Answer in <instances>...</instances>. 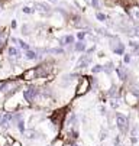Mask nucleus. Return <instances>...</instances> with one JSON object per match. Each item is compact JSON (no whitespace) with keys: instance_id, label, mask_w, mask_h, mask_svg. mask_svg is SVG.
<instances>
[{"instance_id":"6e6552de","label":"nucleus","mask_w":139,"mask_h":146,"mask_svg":"<svg viewBox=\"0 0 139 146\" xmlns=\"http://www.w3.org/2000/svg\"><path fill=\"white\" fill-rule=\"evenodd\" d=\"M75 42V36L71 33H67L64 36H59L58 38V46L61 48H67V46H72Z\"/></svg>"},{"instance_id":"4be33fe9","label":"nucleus","mask_w":139,"mask_h":146,"mask_svg":"<svg viewBox=\"0 0 139 146\" xmlns=\"http://www.w3.org/2000/svg\"><path fill=\"white\" fill-rule=\"evenodd\" d=\"M96 48H97V46H96V44H93V45H91L90 48H87V49H86V54H88V55H91V54H93V52L96 51Z\"/></svg>"},{"instance_id":"5701e85b","label":"nucleus","mask_w":139,"mask_h":146,"mask_svg":"<svg viewBox=\"0 0 139 146\" xmlns=\"http://www.w3.org/2000/svg\"><path fill=\"white\" fill-rule=\"evenodd\" d=\"M9 28H10V29H16V28H17V22H16V20H12Z\"/></svg>"},{"instance_id":"423d86ee","label":"nucleus","mask_w":139,"mask_h":146,"mask_svg":"<svg viewBox=\"0 0 139 146\" xmlns=\"http://www.w3.org/2000/svg\"><path fill=\"white\" fill-rule=\"evenodd\" d=\"M36 78H38V77H36V70H35V67H29V68L23 70L22 74H21V80H22L23 82H32V81H35Z\"/></svg>"},{"instance_id":"9d476101","label":"nucleus","mask_w":139,"mask_h":146,"mask_svg":"<svg viewBox=\"0 0 139 146\" xmlns=\"http://www.w3.org/2000/svg\"><path fill=\"white\" fill-rule=\"evenodd\" d=\"M123 98H125V101H126V104H128V106L136 107L138 104H139V96H136L135 93H132V91H129V90L125 93Z\"/></svg>"},{"instance_id":"cd10ccee","label":"nucleus","mask_w":139,"mask_h":146,"mask_svg":"<svg viewBox=\"0 0 139 146\" xmlns=\"http://www.w3.org/2000/svg\"><path fill=\"white\" fill-rule=\"evenodd\" d=\"M48 2H51V3H58V0H48Z\"/></svg>"},{"instance_id":"f3484780","label":"nucleus","mask_w":139,"mask_h":146,"mask_svg":"<svg viewBox=\"0 0 139 146\" xmlns=\"http://www.w3.org/2000/svg\"><path fill=\"white\" fill-rule=\"evenodd\" d=\"M17 46L21 48L23 52H25V51H28V49H31V45H29L28 42H25L23 39H17Z\"/></svg>"},{"instance_id":"6ab92c4d","label":"nucleus","mask_w":139,"mask_h":146,"mask_svg":"<svg viewBox=\"0 0 139 146\" xmlns=\"http://www.w3.org/2000/svg\"><path fill=\"white\" fill-rule=\"evenodd\" d=\"M91 74L93 75H96V74H100V72H103V65L102 64H96V65H93L91 67Z\"/></svg>"},{"instance_id":"a878e982","label":"nucleus","mask_w":139,"mask_h":146,"mask_svg":"<svg viewBox=\"0 0 139 146\" xmlns=\"http://www.w3.org/2000/svg\"><path fill=\"white\" fill-rule=\"evenodd\" d=\"M106 137H107V132H103V133H102V136H100V139L103 140V139H106Z\"/></svg>"},{"instance_id":"9b49d317","label":"nucleus","mask_w":139,"mask_h":146,"mask_svg":"<svg viewBox=\"0 0 139 146\" xmlns=\"http://www.w3.org/2000/svg\"><path fill=\"white\" fill-rule=\"evenodd\" d=\"M114 71H116V74H117V77H119V80L120 81H128V78H129V71H128V68L126 67H123L122 64L119 65V67H116L114 68Z\"/></svg>"},{"instance_id":"c756f323","label":"nucleus","mask_w":139,"mask_h":146,"mask_svg":"<svg viewBox=\"0 0 139 146\" xmlns=\"http://www.w3.org/2000/svg\"><path fill=\"white\" fill-rule=\"evenodd\" d=\"M47 146H52V145H47Z\"/></svg>"},{"instance_id":"bb28decb","label":"nucleus","mask_w":139,"mask_h":146,"mask_svg":"<svg viewBox=\"0 0 139 146\" xmlns=\"http://www.w3.org/2000/svg\"><path fill=\"white\" fill-rule=\"evenodd\" d=\"M70 146H81V145H78V143H75V142H72V143H70Z\"/></svg>"},{"instance_id":"aec40b11","label":"nucleus","mask_w":139,"mask_h":146,"mask_svg":"<svg viewBox=\"0 0 139 146\" xmlns=\"http://www.w3.org/2000/svg\"><path fill=\"white\" fill-rule=\"evenodd\" d=\"M122 56H123V64L125 65H129L130 62H132V54L130 52H125Z\"/></svg>"},{"instance_id":"f8f14e48","label":"nucleus","mask_w":139,"mask_h":146,"mask_svg":"<svg viewBox=\"0 0 139 146\" xmlns=\"http://www.w3.org/2000/svg\"><path fill=\"white\" fill-rule=\"evenodd\" d=\"M72 49L78 54H84L87 49V40H75L72 45Z\"/></svg>"},{"instance_id":"dca6fc26","label":"nucleus","mask_w":139,"mask_h":146,"mask_svg":"<svg viewBox=\"0 0 139 146\" xmlns=\"http://www.w3.org/2000/svg\"><path fill=\"white\" fill-rule=\"evenodd\" d=\"M96 19L98 20V22H107V20H109V16H107L106 13L100 12V10H97V12H96Z\"/></svg>"},{"instance_id":"20e7f679","label":"nucleus","mask_w":139,"mask_h":146,"mask_svg":"<svg viewBox=\"0 0 139 146\" xmlns=\"http://www.w3.org/2000/svg\"><path fill=\"white\" fill-rule=\"evenodd\" d=\"M91 62H93V56L91 55H88V54H83L80 58L77 59V64H75V70H78V71H83V70H86V68H88L90 65H91Z\"/></svg>"},{"instance_id":"393cba45","label":"nucleus","mask_w":139,"mask_h":146,"mask_svg":"<svg viewBox=\"0 0 139 146\" xmlns=\"http://www.w3.org/2000/svg\"><path fill=\"white\" fill-rule=\"evenodd\" d=\"M97 56H98V58H104V56H106V54H104L103 51H100V52H97Z\"/></svg>"},{"instance_id":"7c9ffc66","label":"nucleus","mask_w":139,"mask_h":146,"mask_svg":"<svg viewBox=\"0 0 139 146\" xmlns=\"http://www.w3.org/2000/svg\"><path fill=\"white\" fill-rule=\"evenodd\" d=\"M71 2H75V0H71Z\"/></svg>"},{"instance_id":"a211bd4d","label":"nucleus","mask_w":139,"mask_h":146,"mask_svg":"<svg viewBox=\"0 0 139 146\" xmlns=\"http://www.w3.org/2000/svg\"><path fill=\"white\" fill-rule=\"evenodd\" d=\"M22 35L23 36H29L31 35V32H32V25H29V23H25V25H22Z\"/></svg>"},{"instance_id":"412c9836","label":"nucleus","mask_w":139,"mask_h":146,"mask_svg":"<svg viewBox=\"0 0 139 146\" xmlns=\"http://www.w3.org/2000/svg\"><path fill=\"white\" fill-rule=\"evenodd\" d=\"M22 13H25V15H32V13H35V9L31 7V6H23V7H22Z\"/></svg>"},{"instance_id":"7ed1b4c3","label":"nucleus","mask_w":139,"mask_h":146,"mask_svg":"<svg viewBox=\"0 0 139 146\" xmlns=\"http://www.w3.org/2000/svg\"><path fill=\"white\" fill-rule=\"evenodd\" d=\"M114 119H116V126H117L119 132L126 133L128 129H129V119H128V116L123 114V113H116Z\"/></svg>"},{"instance_id":"2eb2a0df","label":"nucleus","mask_w":139,"mask_h":146,"mask_svg":"<svg viewBox=\"0 0 139 146\" xmlns=\"http://www.w3.org/2000/svg\"><path fill=\"white\" fill-rule=\"evenodd\" d=\"M87 33H88V31H84V29H78V32L75 33V38H77V40H86V39H87Z\"/></svg>"},{"instance_id":"ddd939ff","label":"nucleus","mask_w":139,"mask_h":146,"mask_svg":"<svg viewBox=\"0 0 139 146\" xmlns=\"http://www.w3.org/2000/svg\"><path fill=\"white\" fill-rule=\"evenodd\" d=\"M26 139H29V140H38V139H41V133L39 132H36L35 129H29V130H25L23 133H22Z\"/></svg>"},{"instance_id":"b1692460","label":"nucleus","mask_w":139,"mask_h":146,"mask_svg":"<svg viewBox=\"0 0 139 146\" xmlns=\"http://www.w3.org/2000/svg\"><path fill=\"white\" fill-rule=\"evenodd\" d=\"M10 146H22V143L19 142V140H13V143H12Z\"/></svg>"},{"instance_id":"0eeeda50","label":"nucleus","mask_w":139,"mask_h":146,"mask_svg":"<svg viewBox=\"0 0 139 146\" xmlns=\"http://www.w3.org/2000/svg\"><path fill=\"white\" fill-rule=\"evenodd\" d=\"M23 58L26 59V61H44V54H41V52H38L36 49H28V51H25L23 52Z\"/></svg>"},{"instance_id":"f257e3e1","label":"nucleus","mask_w":139,"mask_h":146,"mask_svg":"<svg viewBox=\"0 0 139 146\" xmlns=\"http://www.w3.org/2000/svg\"><path fill=\"white\" fill-rule=\"evenodd\" d=\"M90 90H91L90 77H87V75H80V78H78V81H77V86H75V96H77V97H83V96H86Z\"/></svg>"},{"instance_id":"4468645a","label":"nucleus","mask_w":139,"mask_h":146,"mask_svg":"<svg viewBox=\"0 0 139 146\" xmlns=\"http://www.w3.org/2000/svg\"><path fill=\"white\" fill-rule=\"evenodd\" d=\"M128 46L130 48V54H132V55L139 56V42H136V40H129Z\"/></svg>"},{"instance_id":"f03ea898","label":"nucleus","mask_w":139,"mask_h":146,"mask_svg":"<svg viewBox=\"0 0 139 146\" xmlns=\"http://www.w3.org/2000/svg\"><path fill=\"white\" fill-rule=\"evenodd\" d=\"M125 12L128 15V19L133 25H139V5H129L125 6Z\"/></svg>"},{"instance_id":"1a4fd4ad","label":"nucleus","mask_w":139,"mask_h":146,"mask_svg":"<svg viewBox=\"0 0 139 146\" xmlns=\"http://www.w3.org/2000/svg\"><path fill=\"white\" fill-rule=\"evenodd\" d=\"M9 29L10 28H0V52H2L9 44Z\"/></svg>"},{"instance_id":"c85d7f7f","label":"nucleus","mask_w":139,"mask_h":146,"mask_svg":"<svg viewBox=\"0 0 139 146\" xmlns=\"http://www.w3.org/2000/svg\"><path fill=\"white\" fill-rule=\"evenodd\" d=\"M5 2H7V0H0V5H3Z\"/></svg>"},{"instance_id":"39448f33","label":"nucleus","mask_w":139,"mask_h":146,"mask_svg":"<svg viewBox=\"0 0 139 146\" xmlns=\"http://www.w3.org/2000/svg\"><path fill=\"white\" fill-rule=\"evenodd\" d=\"M33 9H35V12H39V13H42L45 16H49L54 12L51 5H48L47 2H35L33 3Z\"/></svg>"}]
</instances>
